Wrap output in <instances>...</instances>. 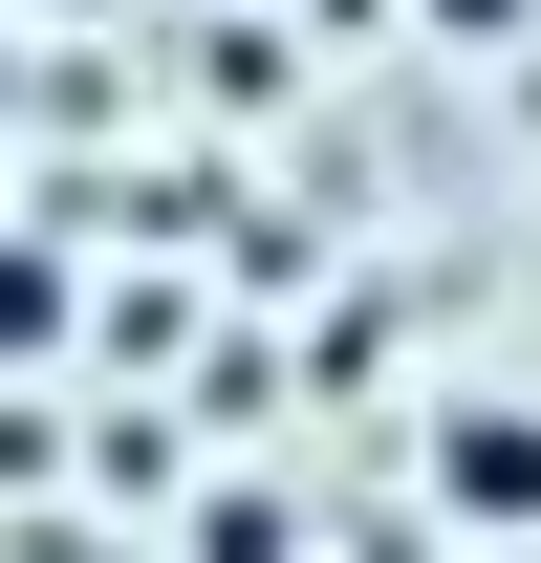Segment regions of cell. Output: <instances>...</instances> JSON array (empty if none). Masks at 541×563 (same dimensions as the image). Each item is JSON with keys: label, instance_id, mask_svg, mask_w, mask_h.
Here are the masks:
<instances>
[{"label": "cell", "instance_id": "obj_1", "mask_svg": "<svg viewBox=\"0 0 541 563\" xmlns=\"http://www.w3.org/2000/svg\"><path fill=\"white\" fill-rule=\"evenodd\" d=\"M433 520L541 542V390H455V412H433Z\"/></svg>", "mask_w": 541, "mask_h": 563}, {"label": "cell", "instance_id": "obj_2", "mask_svg": "<svg viewBox=\"0 0 541 563\" xmlns=\"http://www.w3.org/2000/svg\"><path fill=\"white\" fill-rule=\"evenodd\" d=\"M87 325V282H66V239H44V217H0V368H44Z\"/></svg>", "mask_w": 541, "mask_h": 563}, {"label": "cell", "instance_id": "obj_3", "mask_svg": "<svg viewBox=\"0 0 541 563\" xmlns=\"http://www.w3.org/2000/svg\"><path fill=\"white\" fill-rule=\"evenodd\" d=\"M196 563H303V520H281L261 477H217V498H196Z\"/></svg>", "mask_w": 541, "mask_h": 563}, {"label": "cell", "instance_id": "obj_4", "mask_svg": "<svg viewBox=\"0 0 541 563\" xmlns=\"http://www.w3.org/2000/svg\"><path fill=\"white\" fill-rule=\"evenodd\" d=\"M520 22H541V0H433V44H520Z\"/></svg>", "mask_w": 541, "mask_h": 563}, {"label": "cell", "instance_id": "obj_5", "mask_svg": "<svg viewBox=\"0 0 541 563\" xmlns=\"http://www.w3.org/2000/svg\"><path fill=\"white\" fill-rule=\"evenodd\" d=\"M520 563H541V542H520Z\"/></svg>", "mask_w": 541, "mask_h": 563}]
</instances>
